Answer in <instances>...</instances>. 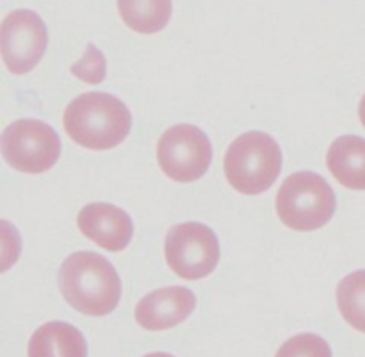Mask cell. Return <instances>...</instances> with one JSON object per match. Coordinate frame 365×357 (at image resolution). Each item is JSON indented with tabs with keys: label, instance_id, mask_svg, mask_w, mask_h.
Returning a JSON list of instances; mask_svg holds the SVG:
<instances>
[{
	"label": "cell",
	"instance_id": "9c48e42d",
	"mask_svg": "<svg viewBox=\"0 0 365 357\" xmlns=\"http://www.w3.org/2000/svg\"><path fill=\"white\" fill-rule=\"evenodd\" d=\"M77 225L86 238L109 252L127 248L134 234L130 216L121 207L106 202H93L82 207Z\"/></svg>",
	"mask_w": 365,
	"mask_h": 357
},
{
	"label": "cell",
	"instance_id": "30bf717a",
	"mask_svg": "<svg viewBox=\"0 0 365 357\" xmlns=\"http://www.w3.org/2000/svg\"><path fill=\"white\" fill-rule=\"evenodd\" d=\"M195 307L196 296L189 288H160L135 306V321L146 331H164L187 320Z\"/></svg>",
	"mask_w": 365,
	"mask_h": 357
},
{
	"label": "cell",
	"instance_id": "e0dca14e",
	"mask_svg": "<svg viewBox=\"0 0 365 357\" xmlns=\"http://www.w3.org/2000/svg\"><path fill=\"white\" fill-rule=\"evenodd\" d=\"M359 114H360V120H362V124H364V127H365V95L362 96V100H360Z\"/></svg>",
	"mask_w": 365,
	"mask_h": 357
},
{
	"label": "cell",
	"instance_id": "4fadbf2b",
	"mask_svg": "<svg viewBox=\"0 0 365 357\" xmlns=\"http://www.w3.org/2000/svg\"><path fill=\"white\" fill-rule=\"evenodd\" d=\"M118 9L128 27L152 34L168 24L173 7L171 2H120Z\"/></svg>",
	"mask_w": 365,
	"mask_h": 357
},
{
	"label": "cell",
	"instance_id": "52a82bcc",
	"mask_svg": "<svg viewBox=\"0 0 365 357\" xmlns=\"http://www.w3.org/2000/svg\"><path fill=\"white\" fill-rule=\"evenodd\" d=\"M166 261L171 270L182 278L196 281L214 271L220 261V243L207 225L187 221L171 227L168 232Z\"/></svg>",
	"mask_w": 365,
	"mask_h": 357
},
{
	"label": "cell",
	"instance_id": "7a4b0ae2",
	"mask_svg": "<svg viewBox=\"0 0 365 357\" xmlns=\"http://www.w3.org/2000/svg\"><path fill=\"white\" fill-rule=\"evenodd\" d=\"M68 136L91 150H109L128 136L132 116L128 107L109 93L91 91L68 104L63 116Z\"/></svg>",
	"mask_w": 365,
	"mask_h": 357
},
{
	"label": "cell",
	"instance_id": "2e32d148",
	"mask_svg": "<svg viewBox=\"0 0 365 357\" xmlns=\"http://www.w3.org/2000/svg\"><path fill=\"white\" fill-rule=\"evenodd\" d=\"M71 74L89 84H100L106 79V57L93 43H89L82 59L71 64Z\"/></svg>",
	"mask_w": 365,
	"mask_h": 357
},
{
	"label": "cell",
	"instance_id": "5b68a950",
	"mask_svg": "<svg viewBox=\"0 0 365 357\" xmlns=\"http://www.w3.org/2000/svg\"><path fill=\"white\" fill-rule=\"evenodd\" d=\"M2 154L7 164L14 170L24 174H43L59 159V136L41 120H16L4 129Z\"/></svg>",
	"mask_w": 365,
	"mask_h": 357
},
{
	"label": "cell",
	"instance_id": "ba28073f",
	"mask_svg": "<svg viewBox=\"0 0 365 357\" xmlns=\"http://www.w3.org/2000/svg\"><path fill=\"white\" fill-rule=\"evenodd\" d=\"M46 41V25L34 11L16 9L4 18L0 45L4 63L13 74L31 71L45 54Z\"/></svg>",
	"mask_w": 365,
	"mask_h": 357
},
{
	"label": "cell",
	"instance_id": "5bb4252c",
	"mask_svg": "<svg viewBox=\"0 0 365 357\" xmlns=\"http://www.w3.org/2000/svg\"><path fill=\"white\" fill-rule=\"evenodd\" d=\"M337 302L344 320L356 331L365 332V270L342 278L337 288Z\"/></svg>",
	"mask_w": 365,
	"mask_h": 357
},
{
	"label": "cell",
	"instance_id": "ac0fdd59",
	"mask_svg": "<svg viewBox=\"0 0 365 357\" xmlns=\"http://www.w3.org/2000/svg\"><path fill=\"white\" fill-rule=\"evenodd\" d=\"M145 357H175L171 356V353H166V352H153V353H148V356Z\"/></svg>",
	"mask_w": 365,
	"mask_h": 357
},
{
	"label": "cell",
	"instance_id": "3957f363",
	"mask_svg": "<svg viewBox=\"0 0 365 357\" xmlns=\"http://www.w3.org/2000/svg\"><path fill=\"white\" fill-rule=\"evenodd\" d=\"M282 170V150L277 139L260 131L239 136L225 154V174L232 188L245 195L267 191Z\"/></svg>",
	"mask_w": 365,
	"mask_h": 357
},
{
	"label": "cell",
	"instance_id": "6da1fadb",
	"mask_svg": "<svg viewBox=\"0 0 365 357\" xmlns=\"http://www.w3.org/2000/svg\"><path fill=\"white\" fill-rule=\"evenodd\" d=\"M66 302L82 314L106 316L120 303L121 281L113 264L95 252H75L59 270Z\"/></svg>",
	"mask_w": 365,
	"mask_h": 357
},
{
	"label": "cell",
	"instance_id": "7c38bea8",
	"mask_svg": "<svg viewBox=\"0 0 365 357\" xmlns=\"http://www.w3.org/2000/svg\"><path fill=\"white\" fill-rule=\"evenodd\" d=\"M327 164L334 177L349 189H365V139L341 136L328 149Z\"/></svg>",
	"mask_w": 365,
	"mask_h": 357
},
{
	"label": "cell",
	"instance_id": "9a60e30c",
	"mask_svg": "<svg viewBox=\"0 0 365 357\" xmlns=\"http://www.w3.org/2000/svg\"><path fill=\"white\" fill-rule=\"evenodd\" d=\"M274 357H331V348L321 336L305 332L287 339Z\"/></svg>",
	"mask_w": 365,
	"mask_h": 357
},
{
	"label": "cell",
	"instance_id": "8fae6325",
	"mask_svg": "<svg viewBox=\"0 0 365 357\" xmlns=\"http://www.w3.org/2000/svg\"><path fill=\"white\" fill-rule=\"evenodd\" d=\"M29 357H88L84 336L66 321H48L32 334Z\"/></svg>",
	"mask_w": 365,
	"mask_h": 357
},
{
	"label": "cell",
	"instance_id": "277c9868",
	"mask_svg": "<svg viewBox=\"0 0 365 357\" xmlns=\"http://www.w3.org/2000/svg\"><path fill=\"white\" fill-rule=\"evenodd\" d=\"M337 198L321 175L299 171L285 178L277 195V213L292 231H316L334 216Z\"/></svg>",
	"mask_w": 365,
	"mask_h": 357
},
{
	"label": "cell",
	"instance_id": "8992f818",
	"mask_svg": "<svg viewBox=\"0 0 365 357\" xmlns=\"http://www.w3.org/2000/svg\"><path fill=\"white\" fill-rule=\"evenodd\" d=\"M210 159V139L196 125H173L157 143L160 170L177 182L198 181L209 170Z\"/></svg>",
	"mask_w": 365,
	"mask_h": 357
}]
</instances>
